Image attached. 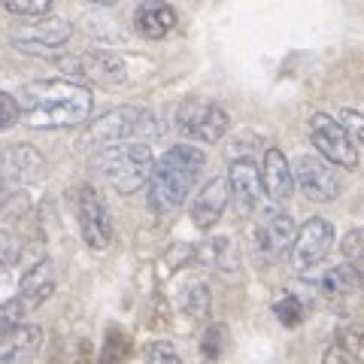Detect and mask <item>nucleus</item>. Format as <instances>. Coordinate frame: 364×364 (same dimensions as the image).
Instances as JSON below:
<instances>
[{"label":"nucleus","mask_w":364,"mask_h":364,"mask_svg":"<svg viewBox=\"0 0 364 364\" xmlns=\"http://www.w3.org/2000/svg\"><path fill=\"white\" fill-rule=\"evenodd\" d=\"M18 122L33 131H61L85 124L95 107L91 91L70 79H37L18 88Z\"/></svg>","instance_id":"1"},{"label":"nucleus","mask_w":364,"mask_h":364,"mask_svg":"<svg viewBox=\"0 0 364 364\" xmlns=\"http://www.w3.org/2000/svg\"><path fill=\"white\" fill-rule=\"evenodd\" d=\"M203 167H207V155L200 149L186 146V143L170 146L155 161L152 176L146 182V188H149V210L158 215L176 213L191 198Z\"/></svg>","instance_id":"2"},{"label":"nucleus","mask_w":364,"mask_h":364,"mask_svg":"<svg viewBox=\"0 0 364 364\" xmlns=\"http://www.w3.org/2000/svg\"><path fill=\"white\" fill-rule=\"evenodd\" d=\"M158 136V122L149 109L140 107H119L104 112L100 119H95L91 124H85L82 134H79L76 146L79 149H107V146H119V143H140Z\"/></svg>","instance_id":"3"},{"label":"nucleus","mask_w":364,"mask_h":364,"mask_svg":"<svg viewBox=\"0 0 364 364\" xmlns=\"http://www.w3.org/2000/svg\"><path fill=\"white\" fill-rule=\"evenodd\" d=\"M155 158L146 143H119L107 146L95 155V170L104 176L119 195H134L152 176Z\"/></svg>","instance_id":"4"},{"label":"nucleus","mask_w":364,"mask_h":364,"mask_svg":"<svg viewBox=\"0 0 364 364\" xmlns=\"http://www.w3.org/2000/svg\"><path fill=\"white\" fill-rule=\"evenodd\" d=\"M334 246V225L328 219H306L298 231H294V240L289 249V264L294 273H310L313 267H318L328 258Z\"/></svg>","instance_id":"5"},{"label":"nucleus","mask_w":364,"mask_h":364,"mask_svg":"<svg viewBox=\"0 0 364 364\" xmlns=\"http://www.w3.org/2000/svg\"><path fill=\"white\" fill-rule=\"evenodd\" d=\"M228 112L213 104V100H200V97H188L176 107V128L200 143H219L228 134Z\"/></svg>","instance_id":"6"},{"label":"nucleus","mask_w":364,"mask_h":364,"mask_svg":"<svg viewBox=\"0 0 364 364\" xmlns=\"http://www.w3.org/2000/svg\"><path fill=\"white\" fill-rule=\"evenodd\" d=\"M76 219H79V234H82L85 246L91 252H104L112 243V215L107 200L100 198L95 186H79L76 191Z\"/></svg>","instance_id":"7"},{"label":"nucleus","mask_w":364,"mask_h":364,"mask_svg":"<svg viewBox=\"0 0 364 364\" xmlns=\"http://www.w3.org/2000/svg\"><path fill=\"white\" fill-rule=\"evenodd\" d=\"M310 143L316 146L318 158L328 164H337L343 170L358 167V146L349 140V134L340 128V122L331 119L328 112H313L310 116Z\"/></svg>","instance_id":"8"},{"label":"nucleus","mask_w":364,"mask_h":364,"mask_svg":"<svg viewBox=\"0 0 364 364\" xmlns=\"http://www.w3.org/2000/svg\"><path fill=\"white\" fill-rule=\"evenodd\" d=\"M294 231H298V228H294L291 215L279 213V210H267L261 215V222L255 225V234H252L255 258L261 264H273V261H279L282 255H289Z\"/></svg>","instance_id":"9"},{"label":"nucleus","mask_w":364,"mask_h":364,"mask_svg":"<svg viewBox=\"0 0 364 364\" xmlns=\"http://www.w3.org/2000/svg\"><path fill=\"white\" fill-rule=\"evenodd\" d=\"M291 176H294V186L316 203H331L340 195V176L334 173V167L318 155H301L298 161H294Z\"/></svg>","instance_id":"10"},{"label":"nucleus","mask_w":364,"mask_h":364,"mask_svg":"<svg viewBox=\"0 0 364 364\" xmlns=\"http://www.w3.org/2000/svg\"><path fill=\"white\" fill-rule=\"evenodd\" d=\"M58 64L64 76H70V82H79V79H91L97 85L124 82V64L112 52H85V55H76V58H61Z\"/></svg>","instance_id":"11"},{"label":"nucleus","mask_w":364,"mask_h":364,"mask_svg":"<svg viewBox=\"0 0 364 364\" xmlns=\"http://www.w3.org/2000/svg\"><path fill=\"white\" fill-rule=\"evenodd\" d=\"M228 191H231V200L237 203V213L240 215H249L261 207L264 186H261V170L252 158H237V161H231V170H228Z\"/></svg>","instance_id":"12"},{"label":"nucleus","mask_w":364,"mask_h":364,"mask_svg":"<svg viewBox=\"0 0 364 364\" xmlns=\"http://www.w3.org/2000/svg\"><path fill=\"white\" fill-rule=\"evenodd\" d=\"M73 37V25L67 18H58V16H40L33 18L31 25H25V31L16 33V43L21 46H33V49H43L49 58H55V49L64 46L67 40Z\"/></svg>","instance_id":"13"},{"label":"nucleus","mask_w":364,"mask_h":364,"mask_svg":"<svg viewBox=\"0 0 364 364\" xmlns=\"http://www.w3.org/2000/svg\"><path fill=\"white\" fill-rule=\"evenodd\" d=\"M0 179L4 182H16V186H28L37 182L46 173V158L28 143H16L6 146V152L0 155Z\"/></svg>","instance_id":"14"},{"label":"nucleus","mask_w":364,"mask_h":364,"mask_svg":"<svg viewBox=\"0 0 364 364\" xmlns=\"http://www.w3.org/2000/svg\"><path fill=\"white\" fill-rule=\"evenodd\" d=\"M231 200V191H228V179L225 176H213L207 186H203L195 200H191V222L200 231H210V228L222 219V213Z\"/></svg>","instance_id":"15"},{"label":"nucleus","mask_w":364,"mask_h":364,"mask_svg":"<svg viewBox=\"0 0 364 364\" xmlns=\"http://www.w3.org/2000/svg\"><path fill=\"white\" fill-rule=\"evenodd\" d=\"M176 9L167 0H143L134 9V28L146 40H161L176 28Z\"/></svg>","instance_id":"16"},{"label":"nucleus","mask_w":364,"mask_h":364,"mask_svg":"<svg viewBox=\"0 0 364 364\" xmlns=\"http://www.w3.org/2000/svg\"><path fill=\"white\" fill-rule=\"evenodd\" d=\"M261 186H264V195L270 200H286L294 191V176H291V164L289 158L282 155V149L270 146L264 152V161H261Z\"/></svg>","instance_id":"17"},{"label":"nucleus","mask_w":364,"mask_h":364,"mask_svg":"<svg viewBox=\"0 0 364 364\" xmlns=\"http://www.w3.org/2000/svg\"><path fill=\"white\" fill-rule=\"evenodd\" d=\"M52 294H55V264L49 258H43L25 273V277H21L18 304L31 313V310H37V306H43Z\"/></svg>","instance_id":"18"},{"label":"nucleus","mask_w":364,"mask_h":364,"mask_svg":"<svg viewBox=\"0 0 364 364\" xmlns=\"http://www.w3.org/2000/svg\"><path fill=\"white\" fill-rule=\"evenodd\" d=\"M43 343V328L18 325L13 334L0 340V364H28Z\"/></svg>","instance_id":"19"},{"label":"nucleus","mask_w":364,"mask_h":364,"mask_svg":"<svg viewBox=\"0 0 364 364\" xmlns=\"http://www.w3.org/2000/svg\"><path fill=\"white\" fill-rule=\"evenodd\" d=\"M195 258L213 270H234L237 267V252H234V243L228 240V237H213V240L200 243L195 249Z\"/></svg>","instance_id":"20"},{"label":"nucleus","mask_w":364,"mask_h":364,"mask_svg":"<svg viewBox=\"0 0 364 364\" xmlns=\"http://www.w3.org/2000/svg\"><path fill=\"white\" fill-rule=\"evenodd\" d=\"M364 282V277H358L352 267L346 264H340V267H331L322 277V291L325 294H331V298H337V294H349V291H355L358 286Z\"/></svg>","instance_id":"21"},{"label":"nucleus","mask_w":364,"mask_h":364,"mask_svg":"<svg viewBox=\"0 0 364 364\" xmlns=\"http://www.w3.org/2000/svg\"><path fill=\"white\" fill-rule=\"evenodd\" d=\"M210 289L203 286V282H191V286H186V291H182V310H186L191 318H207L210 316Z\"/></svg>","instance_id":"22"},{"label":"nucleus","mask_w":364,"mask_h":364,"mask_svg":"<svg viewBox=\"0 0 364 364\" xmlns=\"http://www.w3.org/2000/svg\"><path fill=\"white\" fill-rule=\"evenodd\" d=\"M340 252L346 258V267H352L358 277H364V228H355V231H349L340 240Z\"/></svg>","instance_id":"23"},{"label":"nucleus","mask_w":364,"mask_h":364,"mask_svg":"<svg viewBox=\"0 0 364 364\" xmlns=\"http://www.w3.org/2000/svg\"><path fill=\"white\" fill-rule=\"evenodd\" d=\"M225 346H228V328L225 325H210L207 331H203V337H200L203 358H207V361H219Z\"/></svg>","instance_id":"24"},{"label":"nucleus","mask_w":364,"mask_h":364,"mask_svg":"<svg viewBox=\"0 0 364 364\" xmlns=\"http://www.w3.org/2000/svg\"><path fill=\"white\" fill-rule=\"evenodd\" d=\"M25 313H28V310L18 304V298L0 304V340H4L6 334H13L18 325H25V322H21V318H25Z\"/></svg>","instance_id":"25"},{"label":"nucleus","mask_w":364,"mask_h":364,"mask_svg":"<svg viewBox=\"0 0 364 364\" xmlns=\"http://www.w3.org/2000/svg\"><path fill=\"white\" fill-rule=\"evenodd\" d=\"M0 4L6 6V13L13 16H28V18H40L49 13L52 0H0Z\"/></svg>","instance_id":"26"},{"label":"nucleus","mask_w":364,"mask_h":364,"mask_svg":"<svg viewBox=\"0 0 364 364\" xmlns=\"http://www.w3.org/2000/svg\"><path fill=\"white\" fill-rule=\"evenodd\" d=\"M273 313H277V318L286 328H294V325H301V318H304V304L294 298V294H289V298H282L273 306Z\"/></svg>","instance_id":"27"},{"label":"nucleus","mask_w":364,"mask_h":364,"mask_svg":"<svg viewBox=\"0 0 364 364\" xmlns=\"http://www.w3.org/2000/svg\"><path fill=\"white\" fill-rule=\"evenodd\" d=\"M146 364H182V358L173 343L155 340V343H149V349H146Z\"/></svg>","instance_id":"28"},{"label":"nucleus","mask_w":364,"mask_h":364,"mask_svg":"<svg viewBox=\"0 0 364 364\" xmlns=\"http://www.w3.org/2000/svg\"><path fill=\"white\" fill-rule=\"evenodd\" d=\"M21 255V243L13 231H6V228H0V267H9L16 264Z\"/></svg>","instance_id":"29"},{"label":"nucleus","mask_w":364,"mask_h":364,"mask_svg":"<svg viewBox=\"0 0 364 364\" xmlns=\"http://www.w3.org/2000/svg\"><path fill=\"white\" fill-rule=\"evenodd\" d=\"M337 122H340V128L349 134V140L355 146L364 143V116H358V112H352V109H343Z\"/></svg>","instance_id":"30"},{"label":"nucleus","mask_w":364,"mask_h":364,"mask_svg":"<svg viewBox=\"0 0 364 364\" xmlns=\"http://www.w3.org/2000/svg\"><path fill=\"white\" fill-rule=\"evenodd\" d=\"M124 352H128V343H124V337H122L119 331H109L107 346H104V352H100V364H116V361H122Z\"/></svg>","instance_id":"31"},{"label":"nucleus","mask_w":364,"mask_h":364,"mask_svg":"<svg viewBox=\"0 0 364 364\" xmlns=\"http://www.w3.org/2000/svg\"><path fill=\"white\" fill-rule=\"evenodd\" d=\"M361 343H364V328L361 325H349V328H343V331L337 334V346L346 349L349 355H358Z\"/></svg>","instance_id":"32"},{"label":"nucleus","mask_w":364,"mask_h":364,"mask_svg":"<svg viewBox=\"0 0 364 364\" xmlns=\"http://www.w3.org/2000/svg\"><path fill=\"white\" fill-rule=\"evenodd\" d=\"M13 124H18V104L13 95L0 91V131H9Z\"/></svg>","instance_id":"33"},{"label":"nucleus","mask_w":364,"mask_h":364,"mask_svg":"<svg viewBox=\"0 0 364 364\" xmlns=\"http://www.w3.org/2000/svg\"><path fill=\"white\" fill-rule=\"evenodd\" d=\"M352 358H355V355H349L346 349H340V346L334 343L331 349L325 352V361H322V364H352Z\"/></svg>","instance_id":"34"},{"label":"nucleus","mask_w":364,"mask_h":364,"mask_svg":"<svg viewBox=\"0 0 364 364\" xmlns=\"http://www.w3.org/2000/svg\"><path fill=\"white\" fill-rule=\"evenodd\" d=\"M6 203H9V182L0 179V213L6 210Z\"/></svg>","instance_id":"35"},{"label":"nucleus","mask_w":364,"mask_h":364,"mask_svg":"<svg viewBox=\"0 0 364 364\" xmlns=\"http://www.w3.org/2000/svg\"><path fill=\"white\" fill-rule=\"evenodd\" d=\"M88 4H97V6H112L116 0H88Z\"/></svg>","instance_id":"36"}]
</instances>
